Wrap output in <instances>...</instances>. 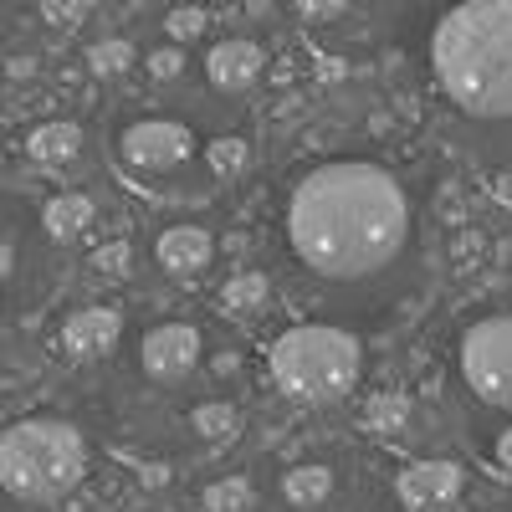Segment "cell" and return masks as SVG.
Masks as SVG:
<instances>
[{"mask_svg":"<svg viewBox=\"0 0 512 512\" xmlns=\"http://www.w3.org/2000/svg\"><path fill=\"white\" fill-rule=\"evenodd\" d=\"M88 472V446L77 425L31 415L0 431V487L21 502H57Z\"/></svg>","mask_w":512,"mask_h":512,"instance_id":"3","label":"cell"},{"mask_svg":"<svg viewBox=\"0 0 512 512\" xmlns=\"http://www.w3.org/2000/svg\"><path fill=\"white\" fill-rule=\"evenodd\" d=\"M497 466L512 477V431H502V441H497Z\"/></svg>","mask_w":512,"mask_h":512,"instance_id":"25","label":"cell"},{"mask_svg":"<svg viewBox=\"0 0 512 512\" xmlns=\"http://www.w3.org/2000/svg\"><path fill=\"white\" fill-rule=\"evenodd\" d=\"M11 272H16V246H11V241H0V282H6Z\"/></svg>","mask_w":512,"mask_h":512,"instance_id":"26","label":"cell"},{"mask_svg":"<svg viewBox=\"0 0 512 512\" xmlns=\"http://www.w3.org/2000/svg\"><path fill=\"white\" fill-rule=\"evenodd\" d=\"M118 333H123V318L113 308H82L62 323V349L72 359H98L118 344Z\"/></svg>","mask_w":512,"mask_h":512,"instance_id":"9","label":"cell"},{"mask_svg":"<svg viewBox=\"0 0 512 512\" xmlns=\"http://www.w3.org/2000/svg\"><path fill=\"white\" fill-rule=\"evenodd\" d=\"M210 251H216V241H210L200 226H175V231H164L159 236V262L169 272H205L210 267Z\"/></svg>","mask_w":512,"mask_h":512,"instance_id":"11","label":"cell"},{"mask_svg":"<svg viewBox=\"0 0 512 512\" xmlns=\"http://www.w3.org/2000/svg\"><path fill=\"white\" fill-rule=\"evenodd\" d=\"M128 241H108V246H98V256H93V267H103V272H123L128 267Z\"/></svg>","mask_w":512,"mask_h":512,"instance_id":"20","label":"cell"},{"mask_svg":"<svg viewBox=\"0 0 512 512\" xmlns=\"http://www.w3.org/2000/svg\"><path fill=\"white\" fill-rule=\"evenodd\" d=\"M446 98L472 118H512V0H461L431 41Z\"/></svg>","mask_w":512,"mask_h":512,"instance_id":"2","label":"cell"},{"mask_svg":"<svg viewBox=\"0 0 512 512\" xmlns=\"http://www.w3.org/2000/svg\"><path fill=\"white\" fill-rule=\"evenodd\" d=\"M205 502H210V512H241L251 502V487L246 482H221V487L205 492Z\"/></svg>","mask_w":512,"mask_h":512,"instance_id":"17","label":"cell"},{"mask_svg":"<svg viewBox=\"0 0 512 512\" xmlns=\"http://www.w3.org/2000/svg\"><path fill=\"white\" fill-rule=\"evenodd\" d=\"M195 149V134L185 123H169V118H144L123 134L118 154L128 169H139V175H164V169H180Z\"/></svg>","mask_w":512,"mask_h":512,"instance_id":"6","label":"cell"},{"mask_svg":"<svg viewBox=\"0 0 512 512\" xmlns=\"http://www.w3.org/2000/svg\"><path fill=\"white\" fill-rule=\"evenodd\" d=\"M210 164H216L221 175H236V169L246 164V144L241 139H216L210 144Z\"/></svg>","mask_w":512,"mask_h":512,"instance_id":"18","label":"cell"},{"mask_svg":"<svg viewBox=\"0 0 512 512\" xmlns=\"http://www.w3.org/2000/svg\"><path fill=\"white\" fill-rule=\"evenodd\" d=\"M26 154L36 164H47V169H62L82 154V128L77 123H41V128H31Z\"/></svg>","mask_w":512,"mask_h":512,"instance_id":"12","label":"cell"},{"mask_svg":"<svg viewBox=\"0 0 512 512\" xmlns=\"http://www.w3.org/2000/svg\"><path fill=\"white\" fill-rule=\"evenodd\" d=\"M149 67H154V77H175V72H180V57H175V52H154Z\"/></svg>","mask_w":512,"mask_h":512,"instance_id":"24","label":"cell"},{"mask_svg":"<svg viewBox=\"0 0 512 512\" xmlns=\"http://www.w3.org/2000/svg\"><path fill=\"white\" fill-rule=\"evenodd\" d=\"M461 379L492 410H512V318H482L461 338Z\"/></svg>","mask_w":512,"mask_h":512,"instance_id":"5","label":"cell"},{"mask_svg":"<svg viewBox=\"0 0 512 512\" xmlns=\"http://www.w3.org/2000/svg\"><path fill=\"white\" fill-rule=\"evenodd\" d=\"M461 466L456 461H415L400 472V502L410 512H441L461 497Z\"/></svg>","mask_w":512,"mask_h":512,"instance_id":"8","label":"cell"},{"mask_svg":"<svg viewBox=\"0 0 512 512\" xmlns=\"http://www.w3.org/2000/svg\"><path fill=\"white\" fill-rule=\"evenodd\" d=\"M139 364H144V374L159 379V384L185 379V374L200 364V333H195L190 323H159L154 333H144Z\"/></svg>","mask_w":512,"mask_h":512,"instance_id":"7","label":"cell"},{"mask_svg":"<svg viewBox=\"0 0 512 512\" xmlns=\"http://www.w3.org/2000/svg\"><path fill=\"white\" fill-rule=\"evenodd\" d=\"M256 297H267V282L262 277H241V282H231L226 287V308H236V313H246Z\"/></svg>","mask_w":512,"mask_h":512,"instance_id":"19","label":"cell"},{"mask_svg":"<svg viewBox=\"0 0 512 512\" xmlns=\"http://www.w3.org/2000/svg\"><path fill=\"white\" fill-rule=\"evenodd\" d=\"M262 47L256 41H221L216 52L205 57V72H210V82H216L221 93H246L256 77H262Z\"/></svg>","mask_w":512,"mask_h":512,"instance_id":"10","label":"cell"},{"mask_svg":"<svg viewBox=\"0 0 512 512\" xmlns=\"http://www.w3.org/2000/svg\"><path fill=\"white\" fill-rule=\"evenodd\" d=\"M282 492H287V502H297V507H318V502L333 492V472H328V466H292L287 482H282Z\"/></svg>","mask_w":512,"mask_h":512,"instance_id":"14","label":"cell"},{"mask_svg":"<svg viewBox=\"0 0 512 512\" xmlns=\"http://www.w3.org/2000/svg\"><path fill=\"white\" fill-rule=\"evenodd\" d=\"M195 431L205 441H231L236 436V410L231 405H200L195 410Z\"/></svg>","mask_w":512,"mask_h":512,"instance_id":"15","label":"cell"},{"mask_svg":"<svg viewBox=\"0 0 512 512\" xmlns=\"http://www.w3.org/2000/svg\"><path fill=\"white\" fill-rule=\"evenodd\" d=\"M82 11H88V0H47V16H52L57 26H72Z\"/></svg>","mask_w":512,"mask_h":512,"instance_id":"23","label":"cell"},{"mask_svg":"<svg viewBox=\"0 0 512 512\" xmlns=\"http://www.w3.org/2000/svg\"><path fill=\"white\" fill-rule=\"evenodd\" d=\"M41 221H47V231L57 241H72L93 226V200L88 195H57V200H47V216Z\"/></svg>","mask_w":512,"mask_h":512,"instance_id":"13","label":"cell"},{"mask_svg":"<svg viewBox=\"0 0 512 512\" xmlns=\"http://www.w3.org/2000/svg\"><path fill=\"white\" fill-rule=\"evenodd\" d=\"M200 26H205V16H200L195 6H190V11L180 6L175 16H169V36H185V41H190V36H200Z\"/></svg>","mask_w":512,"mask_h":512,"instance_id":"22","label":"cell"},{"mask_svg":"<svg viewBox=\"0 0 512 512\" xmlns=\"http://www.w3.org/2000/svg\"><path fill=\"white\" fill-rule=\"evenodd\" d=\"M272 379L303 405H333L359 384V338L328 323L287 328L272 344Z\"/></svg>","mask_w":512,"mask_h":512,"instance_id":"4","label":"cell"},{"mask_svg":"<svg viewBox=\"0 0 512 512\" xmlns=\"http://www.w3.org/2000/svg\"><path fill=\"white\" fill-rule=\"evenodd\" d=\"M297 11H303L308 21H333L349 11V0H297Z\"/></svg>","mask_w":512,"mask_h":512,"instance_id":"21","label":"cell"},{"mask_svg":"<svg viewBox=\"0 0 512 512\" xmlns=\"http://www.w3.org/2000/svg\"><path fill=\"white\" fill-rule=\"evenodd\" d=\"M287 236L318 277L354 282L400 256L410 236V200L390 169L333 159L297 180L287 205Z\"/></svg>","mask_w":512,"mask_h":512,"instance_id":"1","label":"cell"},{"mask_svg":"<svg viewBox=\"0 0 512 512\" xmlns=\"http://www.w3.org/2000/svg\"><path fill=\"white\" fill-rule=\"evenodd\" d=\"M128 62H134V47H128V41H98L93 47V72L98 77H118V72H128Z\"/></svg>","mask_w":512,"mask_h":512,"instance_id":"16","label":"cell"}]
</instances>
